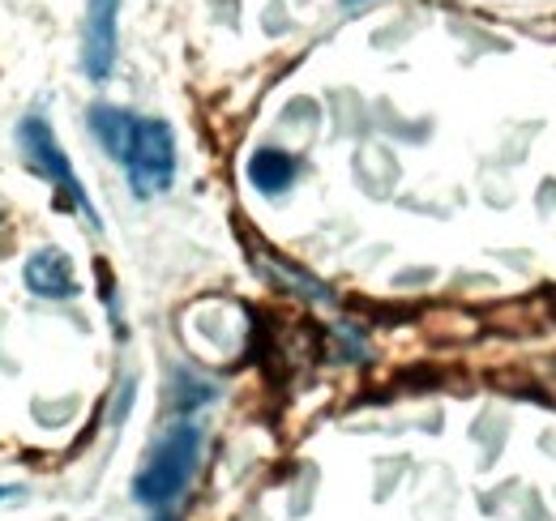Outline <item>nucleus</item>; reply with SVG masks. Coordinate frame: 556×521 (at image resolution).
Instances as JSON below:
<instances>
[{"mask_svg": "<svg viewBox=\"0 0 556 521\" xmlns=\"http://www.w3.org/2000/svg\"><path fill=\"white\" fill-rule=\"evenodd\" d=\"M121 43V0H86L81 17V68L90 81H108Z\"/></svg>", "mask_w": 556, "mask_h": 521, "instance_id": "obj_4", "label": "nucleus"}, {"mask_svg": "<svg viewBox=\"0 0 556 521\" xmlns=\"http://www.w3.org/2000/svg\"><path fill=\"white\" fill-rule=\"evenodd\" d=\"M295 176H300V163L287 150H278V145H262L249 158V180H253L257 193L266 196H282L295 185Z\"/></svg>", "mask_w": 556, "mask_h": 521, "instance_id": "obj_6", "label": "nucleus"}, {"mask_svg": "<svg viewBox=\"0 0 556 521\" xmlns=\"http://www.w3.org/2000/svg\"><path fill=\"white\" fill-rule=\"evenodd\" d=\"M348 4H355V0H348Z\"/></svg>", "mask_w": 556, "mask_h": 521, "instance_id": "obj_9", "label": "nucleus"}, {"mask_svg": "<svg viewBox=\"0 0 556 521\" xmlns=\"http://www.w3.org/2000/svg\"><path fill=\"white\" fill-rule=\"evenodd\" d=\"M198 457H202V428L198 423H172L159 441L150 457L141 461L138 479H134V496L146 509H167L172 500L185 496V487L193 483V470H198Z\"/></svg>", "mask_w": 556, "mask_h": 521, "instance_id": "obj_2", "label": "nucleus"}, {"mask_svg": "<svg viewBox=\"0 0 556 521\" xmlns=\"http://www.w3.org/2000/svg\"><path fill=\"white\" fill-rule=\"evenodd\" d=\"M26 287L43 300H73L81 291L77 274H73V260L61 249H43L26 260Z\"/></svg>", "mask_w": 556, "mask_h": 521, "instance_id": "obj_5", "label": "nucleus"}, {"mask_svg": "<svg viewBox=\"0 0 556 521\" xmlns=\"http://www.w3.org/2000/svg\"><path fill=\"white\" fill-rule=\"evenodd\" d=\"M86 125L99 137V145L125 167L134 196L150 201V196L172 189V180H176V132L167 120L134 116V112L112 107V103H94Z\"/></svg>", "mask_w": 556, "mask_h": 521, "instance_id": "obj_1", "label": "nucleus"}, {"mask_svg": "<svg viewBox=\"0 0 556 521\" xmlns=\"http://www.w3.org/2000/svg\"><path fill=\"white\" fill-rule=\"evenodd\" d=\"M17 496H22L17 487H4V483H0V505H4V500H17Z\"/></svg>", "mask_w": 556, "mask_h": 521, "instance_id": "obj_7", "label": "nucleus"}, {"mask_svg": "<svg viewBox=\"0 0 556 521\" xmlns=\"http://www.w3.org/2000/svg\"><path fill=\"white\" fill-rule=\"evenodd\" d=\"M17 145H22V158L30 163V171H39V176L61 193V201H70L73 209L99 231V227H103V223H99V209H94V201L81 189V180H77V171H73L70 154L61 150L52 125H48L43 116H26V120L17 125Z\"/></svg>", "mask_w": 556, "mask_h": 521, "instance_id": "obj_3", "label": "nucleus"}, {"mask_svg": "<svg viewBox=\"0 0 556 521\" xmlns=\"http://www.w3.org/2000/svg\"><path fill=\"white\" fill-rule=\"evenodd\" d=\"M159 521H172V518H159Z\"/></svg>", "mask_w": 556, "mask_h": 521, "instance_id": "obj_8", "label": "nucleus"}]
</instances>
